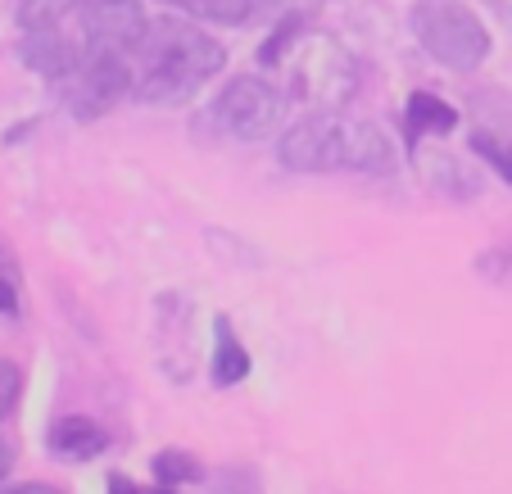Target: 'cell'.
Listing matches in <instances>:
<instances>
[{
  "mask_svg": "<svg viewBox=\"0 0 512 494\" xmlns=\"http://www.w3.org/2000/svg\"><path fill=\"white\" fill-rule=\"evenodd\" d=\"M277 155L295 173H336V168L390 173L395 168V150L368 118L358 123V118H340V114H309L300 123H290L281 132Z\"/></svg>",
  "mask_w": 512,
  "mask_h": 494,
  "instance_id": "6da1fadb",
  "label": "cell"
},
{
  "mask_svg": "<svg viewBox=\"0 0 512 494\" xmlns=\"http://www.w3.org/2000/svg\"><path fill=\"white\" fill-rule=\"evenodd\" d=\"M141 55L145 64H141V78H136V96L150 100V105H177V100L195 96L227 64V50L218 41L177 19L155 23Z\"/></svg>",
  "mask_w": 512,
  "mask_h": 494,
  "instance_id": "7a4b0ae2",
  "label": "cell"
},
{
  "mask_svg": "<svg viewBox=\"0 0 512 494\" xmlns=\"http://www.w3.org/2000/svg\"><path fill=\"white\" fill-rule=\"evenodd\" d=\"M413 32L426 50L454 73H472L490 55V32L458 0H422L413 10Z\"/></svg>",
  "mask_w": 512,
  "mask_h": 494,
  "instance_id": "3957f363",
  "label": "cell"
},
{
  "mask_svg": "<svg viewBox=\"0 0 512 494\" xmlns=\"http://www.w3.org/2000/svg\"><path fill=\"white\" fill-rule=\"evenodd\" d=\"M281 114H286V96L272 82L254 78V73L232 78L218 91V100H213V123L223 127L227 136H236V141H263V136H272Z\"/></svg>",
  "mask_w": 512,
  "mask_h": 494,
  "instance_id": "277c9868",
  "label": "cell"
},
{
  "mask_svg": "<svg viewBox=\"0 0 512 494\" xmlns=\"http://www.w3.org/2000/svg\"><path fill=\"white\" fill-rule=\"evenodd\" d=\"M127 87H132V73H127L123 55L118 50H91L64 78V105L73 118L96 123L100 114H109L127 96Z\"/></svg>",
  "mask_w": 512,
  "mask_h": 494,
  "instance_id": "5b68a950",
  "label": "cell"
},
{
  "mask_svg": "<svg viewBox=\"0 0 512 494\" xmlns=\"http://www.w3.org/2000/svg\"><path fill=\"white\" fill-rule=\"evenodd\" d=\"M78 37L91 50H141L150 37V19L136 0H78Z\"/></svg>",
  "mask_w": 512,
  "mask_h": 494,
  "instance_id": "8992f818",
  "label": "cell"
},
{
  "mask_svg": "<svg viewBox=\"0 0 512 494\" xmlns=\"http://www.w3.org/2000/svg\"><path fill=\"white\" fill-rule=\"evenodd\" d=\"M23 59H28V68H37L41 78H55V82H64L68 73L82 64L78 50H73V41L64 37V28H59V23H46V28H28V41H23Z\"/></svg>",
  "mask_w": 512,
  "mask_h": 494,
  "instance_id": "52a82bcc",
  "label": "cell"
},
{
  "mask_svg": "<svg viewBox=\"0 0 512 494\" xmlns=\"http://www.w3.org/2000/svg\"><path fill=\"white\" fill-rule=\"evenodd\" d=\"M50 449H55V458H64V463H87V458L105 454L109 436L91 417H59L55 427H50Z\"/></svg>",
  "mask_w": 512,
  "mask_h": 494,
  "instance_id": "ba28073f",
  "label": "cell"
},
{
  "mask_svg": "<svg viewBox=\"0 0 512 494\" xmlns=\"http://www.w3.org/2000/svg\"><path fill=\"white\" fill-rule=\"evenodd\" d=\"M404 123H408V141H417V136H449L458 127V114L454 105H445L440 96H431V91H413L408 96V109H404Z\"/></svg>",
  "mask_w": 512,
  "mask_h": 494,
  "instance_id": "9c48e42d",
  "label": "cell"
},
{
  "mask_svg": "<svg viewBox=\"0 0 512 494\" xmlns=\"http://www.w3.org/2000/svg\"><path fill=\"white\" fill-rule=\"evenodd\" d=\"M241 377H250V354L232 336L227 322H218V349H213V386H236Z\"/></svg>",
  "mask_w": 512,
  "mask_h": 494,
  "instance_id": "30bf717a",
  "label": "cell"
},
{
  "mask_svg": "<svg viewBox=\"0 0 512 494\" xmlns=\"http://www.w3.org/2000/svg\"><path fill=\"white\" fill-rule=\"evenodd\" d=\"M177 10H186L191 19L204 23H223V28H236V23L250 19L254 0H173Z\"/></svg>",
  "mask_w": 512,
  "mask_h": 494,
  "instance_id": "8fae6325",
  "label": "cell"
},
{
  "mask_svg": "<svg viewBox=\"0 0 512 494\" xmlns=\"http://www.w3.org/2000/svg\"><path fill=\"white\" fill-rule=\"evenodd\" d=\"M200 476H204L200 458L182 454V449H164V454H155V481L159 485H191V481H200Z\"/></svg>",
  "mask_w": 512,
  "mask_h": 494,
  "instance_id": "7c38bea8",
  "label": "cell"
},
{
  "mask_svg": "<svg viewBox=\"0 0 512 494\" xmlns=\"http://www.w3.org/2000/svg\"><path fill=\"white\" fill-rule=\"evenodd\" d=\"M78 10V0H23V28H46Z\"/></svg>",
  "mask_w": 512,
  "mask_h": 494,
  "instance_id": "4fadbf2b",
  "label": "cell"
},
{
  "mask_svg": "<svg viewBox=\"0 0 512 494\" xmlns=\"http://www.w3.org/2000/svg\"><path fill=\"white\" fill-rule=\"evenodd\" d=\"M209 494H263V485H259V476H254L250 467L232 463V467L218 472V481L209 485Z\"/></svg>",
  "mask_w": 512,
  "mask_h": 494,
  "instance_id": "5bb4252c",
  "label": "cell"
},
{
  "mask_svg": "<svg viewBox=\"0 0 512 494\" xmlns=\"http://www.w3.org/2000/svg\"><path fill=\"white\" fill-rule=\"evenodd\" d=\"M304 28V19L300 14H286V19L277 23V32H272L268 41H263V50H259V59H263V68H272V64H281V55H286V46L295 41V32Z\"/></svg>",
  "mask_w": 512,
  "mask_h": 494,
  "instance_id": "9a60e30c",
  "label": "cell"
},
{
  "mask_svg": "<svg viewBox=\"0 0 512 494\" xmlns=\"http://www.w3.org/2000/svg\"><path fill=\"white\" fill-rule=\"evenodd\" d=\"M476 272H481V277H490V281H499V286H508V281H512V241L485 250L481 259H476Z\"/></svg>",
  "mask_w": 512,
  "mask_h": 494,
  "instance_id": "2e32d148",
  "label": "cell"
},
{
  "mask_svg": "<svg viewBox=\"0 0 512 494\" xmlns=\"http://www.w3.org/2000/svg\"><path fill=\"white\" fill-rule=\"evenodd\" d=\"M19 390H23V372L19 363L0 359V422L14 413V404H19Z\"/></svg>",
  "mask_w": 512,
  "mask_h": 494,
  "instance_id": "e0dca14e",
  "label": "cell"
},
{
  "mask_svg": "<svg viewBox=\"0 0 512 494\" xmlns=\"http://www.w3.org/2000/svg\"><path fill=\"white\" fill-rule=\"evenodd\" d=\"M476 146H481V150H490V155H494V168H499V173H503V177H508V182H512V146L494 150L490 141H485V136H481V141H476Z\"/></svg>",
  "mask_w": 512,
  "mask_h": 494,
  "instance_id": "ac0fdd59",
  "label": "cell"
},
{
  "mask_svg": "<svg viewBox=\"0 0 512 494\" xmlns=\"http://www.w3.org/2000/svg\"><path fill=\"white\" fill-rule=\"evenodd\" d=\"M0 494H59L55 485H41V481H23V485H5Z\"/></svg>",
  "mask_w": 512,
  "mask_h": 494,
  "instance_id": "d6986e66",
  "label": "cell"
},
{
  "mask_svg": "<svg viewBox=\"0 0 512 494\" xmlns=\"http://www.w3.org/2000/svg\"><path fill=\"white\" fill-rule=\"evenodd\" d=\"M0 313H19V295L10 281H0Z\"/></svg>",
  "mask_w": 512,
  "mask_h": 494,
  "instance_id": "ffe728a7",
  "label": "cell"
},
{
  "mask_svg": "<svg viewBox=\"0 0 512 494\" xmlns=\"http://www.w3.org/2000/svg\"><path fill=\"white\" fill-rule=\"evenodd\" d=\"M10 467H14V445L5 436H0V481L10 476Z\"/></svg>",
  "mask_w": 512,
  "mask_h": 494,
  "instance_id": "44dd1931",
  "label": "cell"
},
{
  "mask_svg": "<svg viewBox=\"0 0 512 494\" xmlns=\"http://www.w3.org/2000/svg\"><path fill=\"white\" fill-rule=\"evenodd\" d=\"M109 494H136V490H132V481H127V476H114V481H109Z\"/></svg>",
  "mask_w": 512,
  "mask_h": 494,
  "instance_id": "7402d4cb",
  "label": "cell"
},
{
  "mask_svg": "<svg viewBox=\"0 0 512 494\" xmlns=\"http://www.w3.org/2000/svg\"><path fill=\"white\" fill-rule=\"evenodd\" d=\"M145 494H173V490H168V485H159V490H145Z\"/></svg>",
  "mask_w": 512,
  "mask_h": 494,
  "instance_id": "603a6c76",
  "label": "cell"
},
{
  "mask_svg": "<svg viewBox=\"0 0 512 494\" xmlns=\"http://www.w3.org/2000/svg\"><path fill=\"white\" fill-rule=\"evenodd\" d=\"M490 5H499V0H490Z\"/></svg>",
  "mask_w": 512,
  "mask_h": 494,
  "instance_id": "cb8c5ba5",
  "label": "cell"
}]
</instances>
